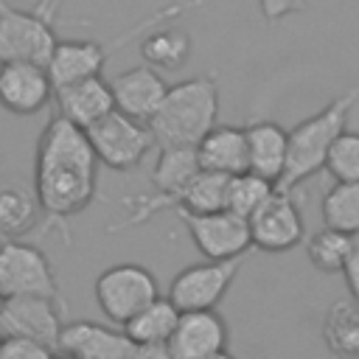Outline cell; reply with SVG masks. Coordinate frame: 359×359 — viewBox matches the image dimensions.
<instances>
[{"label": "cell", "mask_w": 359, "mask_h": 359, "mask_svg": "<svg viewBox=\"0 0 359 359\" xmlns=\"http://www.w3.org/2000/svg\"><path fill=\"white\" fill-rule=\"evenodd\" d=\"M348 250H351V236H348V233H339V230H334V227L317 230V233L309 238V244H306L309 261L314 264V269H320V272H325V275L342 272L345 258H348Z\"/></svg>", "instance_id": "obj_26"}, {"label": "cell", "mask_w": 359, "mask_h": 359, "mask_svg": "<svg viewBox=\"0 0 359 359\" xmlns=\"http://www.w3.org/2000/svg\"><path fill=\"white\" fill-rule=\"evenodd\" d=\"M185 6H168V8H160L157 14H151L149 20H143L140 25H135L132 31H126L123 36H118L115 42L104 45V42H93V39H56L53 45V53L45 65L48 76H50V84L53 87H62V84H70V81H79V79H90V76H101L104 65L109 62V56L123 45L129 42L132 36H137L140 31L151 28L154 22H165L171 20L174 14H182Z\"/></svg>", "instance_id": "obj_4"}, {"label": "cell", "mask_w": 359, "mask_h": 359, "mask_svg": "<svg viewBox=\"0 0 359 359\" xmlns=\"http://www.w3.org/2000/svg\"><path fill=\"white\" fill-rule=\"evenodd\" d=\"M252 250L264 252H289L303 241V216L286 188H272V194L258 205L247 219Z\"/></svg>", "instance_id": "obj_10"}, {"label": "cell", "mask_w": 359, "mask_h": 359, "mask_svg": "<svg viewBox=\"0 0 359 359\" xmlns=\"http://www.w3.org/2000/svg\"><path fill=\"white\" fill-rule=\"evenodd\" d=\"M0 339H3V334H0Z\"/></svg>", "instance_id": "obj_37"}, {"label": "cell", "mask_w": 359, "mask_h": 359, "mask_svg": "<svg viewBox=\"0 0 359 359\" xmlns=\"http://www.w3.org/2000/svg\"><path fill=\"white\" fill-rule=\"evenodd\" d=\"M59 3H62V0H39V3H36V11H39L42 17H48V20H53V14H56V8H59Z\"/></svg>", "instance_id": "obj_33"}, {"label": "cell", "mask_w": 359, "mask_h": 359, "mask_svg": "<svg viewBox=\"0 0 359 359\" xmlns=\"http://www.w3.org/2000/svg\"><path fill=\"white\" fill-rule=\"evenodd\" d=\"M247 137V171L278 185L286 165V129L275 121H250L244 126Z\"/></svg>", "instance_id": "obj_19"}, {"label": "cell", "mask_w": 359, "mask_h": 359, "mask_svg": "<svg viewBox=\"0 0 359 359\" xmlns=\"http://www.w3.org/2000/svg\"><path fill=\"white\" fill-rule=\"evenodd\" d=\"M50 22L53 20L42 17L36 8L25 11L0 0V62L48 65L59 39Z\"/></svg>", "instance_id": "obj_8"}, {"label": "cell", "mask_w": 359, "mask_h": 359, "mask_svg": "<svg viewBox=\"0 0 359 359\" xmlns=\"http://www.w3.org/2000/svg\"><path fill=\"white\" fill-rule=\"evenodd\" d=\"M342 275H345V286H348L351 297H353V300H359V233H356V236H351V250H348V258H345Z\"/></svg>", "instance_id": "obj_31"}, {"label": "cell", "mask_w": 359, "mask_h": 359, "mask_svg": "<svg viewBox=\"0 0 359 359\" xmlns=\"http://www.w3.org/2000/svg\"><path fill=\"white\" fill-rule=\"evenodd\" d=\"M191 34L180 25H151L140 39V56L149 67L180 70L191 56Z\"/></svg>", "instance_id": "obj_20"}, {"label": "cell", "mask_w": 359, "mask_h": 359, "mask_svg": "<svg viewBox=\"0 0 359 359\" xmlns=\"http://www.w3.org/2000/svg\"><path fill=\"white\" fill-rule=\"evenodd\" d=\"M219 123V84L213 76H191L168 84L160 107L146 121L157 146H196Z\"/></svg>", "instance_id": "obj_2"}, {"label": "cell", "mask_w": 359, "mask_h": 359, "mask_svg": "<svg viewBox=\"0 0 359 359\" xmlns=\"http://www.w3.org/2000/svg\"><path fill=\"white\" fill-rule=\"evenodd\" d=\"M258 6H261V14L266 22H280V20L303 11L306 0H258Z\"/></svg>", "instance_id": "obj_30"}, {"label": "cell", "mask_w": 359, "mask_h": 359, "mask_svg": "<svg viewBox=\"0 0 359 359\" xmlns=\"http://www.w3.org/2000/svg\"><path fill=\"white\" fill-rule=\"evenodd\" d=\"M0 303H3V292H0Z\"/></svg>", "instance_id": "obj_36"}, {"label": "cell", "mask_w": 359, "mask_h": 359, "mask_svg": "<svg viewBox=\"0 0 359 359\" xmlns=\"http://www.w3.org/2000/svg\"><path fill=\"white\" fill-rule=\"evenodd\" d=\"M180 309L168 297H154L149 300L140 311H135L121 328L132 342H165L177 325Z\"/></svg>", "instance_id": "obj_22"}, {"label": "cell", "mask_w": 359, "mask_h": 359, "mask_svg": "<svg viewBox=\"0 0 359 359\" xmlns=\"http://www.w3.org/2000/svg\"><path fill=\"white\" fill-rule=\"evenodd\" d=\"M0 292L8 294H45L59 300V280L48 255L20 238L0 244Z\"/></svg>", "instance_id": "obj_9"}, {"label": "cell", "mask_w": 359, "mask_h": 359, "mask_svg": "<svg viewBox=\"0 0 359 359\" xmlns=\"http://www.w3.org/2000/svg\"><path fill=\"white\" fill-rule=\"evenodd\" d=\"M129 359H174L168 342H132Z\"/></svg>", "instance_id": "obj_32"}, {"label": "cell", "mask_w": 359, "mask_h": 359, "mask_svg": "<svg viewBox=\"0 0 359 359\" xmlns=\"http://www.w3.org/2000/svg\"><path fill=\"white\" fill-rule=\"evenodd\" d=\"M95 303L101 309V314L115 323L123 325L135 311H140L149 300H154L160 294L157 278L151 275V269H146L143 264H112L107 266L98 278H95Z\"/></svg>", "instance_id": "obj_6"}, {"label": "cell", "mask_w": 359, "mask_h": 359, "mask_svg": "<svg viewBox=\"0 0 359 359\" xmlns=\"http://www.w3.org/2000/svg\"><path fill=\"white\" fill-rule=\"evenodd\" d=\"M50 359H76V356H70V353H65V351H59V353H53Z\"/></svg>", "instance_id": "obj_35"}, {"label": "cell", "mask_w": 359, "mask_h": 359, "mask_svg": "<svg viewBox=\"0 0 359 359\" xmlns=\"http://www.w3.org/2000/svg\"><path fill=\"white\" fill-rule=\"evenodd\" d=\"M39 202L34 191L20 185H3L0 188V236L3 238H20L28 230H34L39 219Z\"/></svg>", "instance_id": "obj_24"}, {"label": "cell", "mask_w": 359, "mask_h": 359, "mask_svg": "<svg viewBox=\"0 0 359 359\" xmlns=\"http://www.w3.org/2000/svg\"><path fill=\"white\" fill-rule=\"evenodd\" d=\"M230 339V328L216 309L180 311L177 325L171 331L168 351L174 359H205L216 351H224Z\"/></svg>", "instance_id": "obj_14"}, {"label": "cell", "mask_w": 359, "mask_h": 359, "mask_svg": "<svg viewBox=\"0 0 359 359\" xmlns=\"http://www.w3.org/2000/svg\"><path fill=\"white\" fill-rule=\"evenodd\" d=\"M205 359H236V356L224 348V351H216V353H210V356H205Z\"/></svg>", "instance_id": "obj_34"}, {"label": "cell", "mask_w": 359, "mask_h": 359, "mask_svg": "<svg viewBox=\"0 0 359 359\" xmlns=\"http://www.w3.org/2000/svg\"><path fill=\"white\" fill-rule=\"evenodd\" d=\"M53 101H56V115L67 118L79 129H87L90 123L104 118L109 109H115L112 90L104 76H90V79L53 87Z\"/></svg>", "instance_id": "obj_17"}, {"label": "cell", "mask_w": 359, "mask_h": 359, "mask_svg": "<svg viewBox=\"0 0 359 359\" xmlns=\"http://www.w3.org/2000/svg\"><path fill=\"white\" fill-rule=\"evenodd\" d=\"M180 219L185 222L194 247L213 261L222 258H236V255H250L252 241H250V224L244 216L222 208L210 213H185L180 210Z\"/></svg>", "instance_id": "obj_11"}, {"label": "cell", "mask_w": 359, "mask_h": 359, "mask_svg": "<svg viewBox=\"0 0 359 359\" xmlns=\"http://www.w3.org/2000/svg\"><path fill=\"white\" fill-rule=\"evenodd\" d=\"M53 101V84L45 65L0 62V107L11 115H36Z\"/></svg>", "instance_id": "obj_13"}, {"label": "cell", "mask_w": 359, "mask_h": 359, "mask_svg": "<svg viewBox=\"0 0 359 359\" xmlns=\"http://www.w3.org/2000/svg\"><path fill=\"white\" fill-rule=\"evenodd\" d=\"M227 174H216V171H205L199 168L188 185L180 191V196L174 199L171 210H185V213H210V210H222L227 202Z\"/></svg>", "instance_id": "obj_23"}, {"label": "cell", "mask_w": 359, "mask_h": 359, "mask_svg": "<svg viewBox=\"0 0 359 359\" xmlns=\"http://www.w3.org/2000/svg\"><path fill=\"white\" fill-rule=\"evenodd\" d=\"M323 168L331 174L334 182H353L359 180V132L342 129L331 143Z\"/></svg>", "instance_id": "obj_28"}, {"label": "cell", "mask_w": 359, "mask_h": 359, "mask_svg": "<svg viewBox=\"0 0 359 359\" xmlns=\"http://www.w3.org/2000/svg\"><path fill=\"white\" fill-rule=\"evenodd\" d=\"M62 331V303L45 294H8L0 303V334L28 337L56 351Z\"/></svg>", "instance_id": "obj_12"}, {"label": "cell", "mask_w": 359, "mask_h": 359, "mask_svg": "<svg viewBox=\"0 0 359 359\" xmlns=\"http://www.w3.org/2000/svg\"><path fill=\"white\" fill-rule=\"evenodd\" d=\"M109 90H112L115 109H121L123 115L137 118V121L146 123L154 115V109L160 107L168 84L157 73V67L137 65V67H129V70L112 76L109 79Z\"/></svg>", "instance_id": "obj_16"}, {"label": "cell", "mask_w": 359, "mask_h": 359, "mask_svg": "<svg viewBox=\"0 0 359 359\" xmlns=\"http://www.w3.org/2000/svg\"><path fill=\"white\" fill-rule=\"evenodd\" d=\"M323 222L339 233L356 236L359 233V180L353 182H334L323 196Z\"/></svg>", "instance_id": "obj_25"}, {"label": "cell", "mask_w": 359, "mask_h": 359, "mask_svg": "<svg viewBox=\"0 0 359 359\" xmlns=\"http://www.w3.org/2000/svg\"><path fill=\"white\" fill-rule=\"evenodd\" d=\"M247 255H236V258H205L199 264H191L185 269H180L168 286V300L180 309V311H196V309H216L219 300L227 294L230 283L236 280L241 264Z\"/></svg>", "instance_id": "obj_7"}, {"label": "cell", "mask_w": 359, "mask_h": 359, "mask_svg": "<svg viewBox=\"0 0 359 359\" xmlns=\"http://www.w3.org/2000/svg\"><path fill=\"white\" fill-rule=\"evenodd\" d=\"M356 101H359V87H351V90L339 93L337 98H331L320 112H314L306 121H300L297 126L286 129V140H289L286 143V165L278 180V188L292 191L294 185L314 177L323 168L331 143L337 140V135L342 129H348V118H351Z\"/></svg>", "instance_id": "obj_3"}, {"label": "cell", "mask_w": 359, "mask_h": 359, "mask_svg": "<svg viewBox=\"0 0 359 359\" xmlns=\"http://www.w3.org/2000/svg\"><path fill=\"white\" fill-rule=\"evenodd\" d=\"M323 339L331 353L359 359V300H337L323 320Z\"/></svg>", "instance_id": "obj_21"}, {"label": "cell", "mask_w": 359, "mask_h": 359, "mask_svg": "<svg viewBox=\"0 0 359 359\" xmlns=\"http://www.w3.org/2000/svg\"><path fill=\"white\" fill-rule=\"evenodd\" d=\"M98 191V160L76 123L50 115L34 154V196L45 222H67L90 208Z\"/></svg>", "instance_id": "obj_1"}, {"label": "cell", "mask_w": 359, "mask_h": 359, "mask_svg": "<svg viewBox=\"0 0 359 359\" xmlns=\"http://www.w3.org/2000/svg\"><path fill=\"white\" fill-rule=\"evenodd\" d=\"M272 188H275V182H269V180H264V177H258L252 171L233 174L230 182H227V202H224V208L238 213V216H244V219H250L258 210V205L272 194Z\"/></svg>", "instance_id": "obj_27"}, {"label": "cell", "mask_w": 359, "mask_h": 359, "mask_svg": "<svg viewBox=\"0 0 359 359\" xmlns=\"http://www.w3.org/2000/svg\"><path fill=\"white\" fill-rule=\"evenodd\" d=\"M199 168L216 171V174H241L247 171V137L244 126L216 123L202 135V140L194 146Z\"/></svg>", "instance_id": "obj_18"}, {"label": "cell", "mask_w": 359, "mask_h": 359, "mask_svg": "<svg viewBox=\"0 0 359 359\" xmlns=\"http://www.w3.org/2000/svg\"><path fill=\"white\" fill-rule=\"evenodd\" d=\"M84 135L93 146L98 165H107L112 171L137 168L143 157L157 146L151 129L143 121L123 115L121 109H109L104 118L90 123Z\"/></svg>", "instance_id": "obj_5"}, {"label": "cell", "mask_w": 359, "mask_h": 359, "mask_svg": "<svg viewBox=\"0 0 359 359\" xmlns=\"http://www.w3.org/2000/svg\"><path fill=\"white\" fill-rule=\"evenodd\" d=\"M56 348L76 356V359H129L132 339L109 325L93 320H73L62 323Z\"/></svg>", "instance_id": "obj_15"}, {"label": "cell", "mask_w": 359, "mask_h": 359, "mask_svg": "<svg viewBox=\"0 0 359 359\" xmlns=\"http://www.w3.org/2000/svg\"><path fill=\"white\" fill-rule=\"evenodd\" d=\"M53 348L28 339V337H3L0 339V359H50Z\"/></svg>", "instance_id": "obj_29"}]
</instances>
